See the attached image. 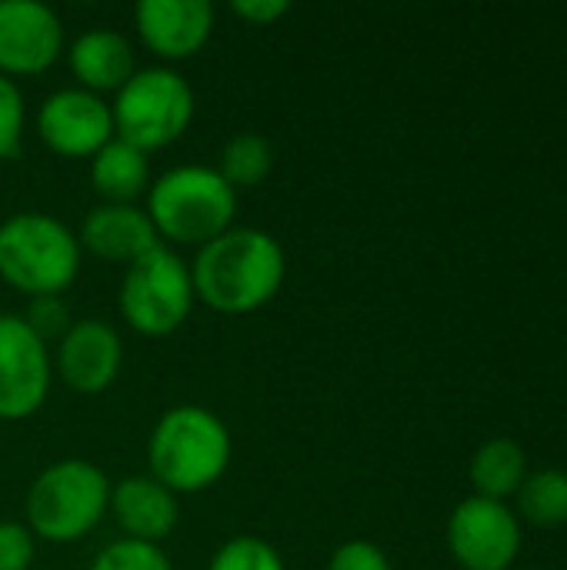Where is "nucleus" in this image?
Masks as SVG:
<instances>
[{
	"label": "nucleus",
	"mask_w": 567,
	"mask_h": 570,
	"mask_svg": "<svg viewBox=\"0 0 567 570\" xmlns=\"http://www.w3.org/2000/svg\"><path fill=\"white\" fill-rule=\"evenodd\" d=\"M90 570H174L170 558L160 551V544H144L130 538H117L107 548L97 551Z\"/></svg>",
	"instance_id": "22"
},
{
	"label": "nucleus",
	"mask_w": 567,
	"mask_h": 570,
	"mask_svg": "<svg viewBox=\"0 0 567 570\" xmlns=\"http://www.w3.org/2000/svg\"><path fill=\"white\" fill-rule=\"evenodd\" d=\"M70 73L77 87L90 94H117L137 73V50L120 30H84L67 50Z\"/></svg>",
	"instance_id": "16"
},
{
	"label": "nucleus",
	"mask_w": 567,
	"mask_h": 570,
	"mask_svg": "<svg viewBox=\"0 0 567 570\" xmlns=\"http://www.w3.org/2000/svg\"><path fill=\"white\" fill-rule=\"evenodd\" d=\"M134 23L140 43L170 67L204 50L214 33V7L207 0H140Z\"/></svg>",
	"instance_id": "13"
},
{
	"label": "nucleus",
	"mask_w": 567,
	"mask_h": 570,
	"mask_svg": "<svg viewBox=\"0 0 567 570\" xmlns=\"http://www.w3.org/2000/svg\"><path fill=\"white\" fill-rule=\"evenodd\" d=\"M231 10H234L241 20H247V23L267 27V23L281 20V17L291 10V3H287V0H234Z\"/></svg>",
	"instance_id": "27"
},
{
	"label": "nucleus",
	"mask_w": 567,
	"mask_h": 570,
	"mask_svg": "<svg viewBox=\"0 0 567 570\" xmlns=\"http://www.w3.org/2000/svg\"><path fill=\"white\" fill-rule=\"evenodd\" d=\"M471 481L478 488V498L501 501L515 494L525 481V451L511 438H495L478 448L471 461Z\"/></svg>",
	"instance_id": "18"
},
{
	"label": "nucleus",
	"mask_w": 567,
	"mask_h": 570,
	"mask_svg": "<svg viewBox=\"0 0 567 570\" xmlns=\"http://www.w3.org/2000/svg\"><path fill=\"white\" fill-rule=\"evenodd\" d=\"M37 137L60 157L80 160L94 157L107 140H114L110 104L84 87H60L37 107Z\"/></svg>",
	"instance_id": "9"
},
{
	"label": "nucleus",
	"mask_w": 567,
	"mask_h": 570,
	"mask_svg": "<svg viewBox=\"0 0 567 570\" xmlns=\"http://www.w3.org/2000/svg\"><path fill=\"white\" fill-rule=\"evenodd\" d=\"M448 544L461 568L505 570L521 548V528L501 501L468 498L448 521Z\"/></svg>",
	"instance_id": "11"
},
{
	"label": "nucleus",
	"mask_w": 567,
	"mask_h": 570,
	"mask_svg": "<svg viewBox=\"0 0 567 570\" xmlns=\"http://www.w3.org/2000/svg\"><path fill=\"white\" fill-rule=\"evenodd\" d=\"M110 514L124 531V538L160 544L174 534L180 521V504L177 494L167 491L150 474H130L110 488Z\"/></svg>",
	"instance_id": "15"
},
{
	"label": "nucleus",
	"mask_w": 567,
	"mask_h": 570,
	"mask_svg": "<svg viewBox=\"0 0 567 570\" xmlns=\"http://www.w3.org/2000/svg\"><path fill=\"white\" fill-rule=\"evenodd\" d=\"M80 254L77 234L43 210L0 224V281L27 297H60L80 274Z\"/></svg>",
	"instance_id": "5"
},
{
	"label": "nucleus",
	"mask_w": 567,
	"mask_h": 570,
	"mask_svg": "<svg viewBox=\"0 0 567 570\" xmlns=\"http://www.w3.org/2000/svg\"><path fill=\"white\" fill-rule=\"evenodd\" d=\"M160 244L204 247L234 227L237 190L204 164H184L150 180L144 204Z\"/></svg>",
	"instance_id": "3"
},
{
	"label": "nucleus",
	"mask_w": 567,
	"mask_h": 570,
	"mask_svg": "<svg viewBox=\"0 0 567 570\" xmlns=\"http://www.w3.org/2000/svg\"><path fill=\"white\" fill-rule=\"evenodd\" d=\"M20 317L27 321V327H30L47 347H50V341H60V337L70 331V324H74L70 307H67L63 297H30V304H27V311H23Z\"/></svg>",
	"instance_id": "24"
},
{
	"label": "nucleus",
	"mask_w": 567,
	"mask_h": 570,
	"mask_svg": "<svg viewBox=\"0 0 567 570\" xmlns=\"http://www.w3.org/2000/svg\"><path fill=\"white\" fill-rule=\"evenodd\" d=\"M190 264L167 244H157L124 271L120 281V317L144 337H167L194 311Z\"/></svg>",
	"instance_id": "7"
},
{
	"label": "nucleus",
	"mask_w": 567,
	"mask_h": 570,
	"mask_svg": "<svg viewBox=\"0 0 567 570\" xmlns=\"http://www.w3.org/2000/svg\"><path fill=\"white\" fill-rule=\"evenodd\" d=\"M37 538L20 521H0V570H30Z\"/></svg>",
	"instance_id": "25"
},
{
	"label": "nucleus",
	"mask_w": 567,
	"mask_h": 570,
	"mask_svg": "<svg viewBox=\"0 0 567 570\" xmlns=\"http://www.w3.org/2000/svg\"><path fill=\"white\" fill-rule=\"evenodd\" d=\"M287 277V257L274 234L231 227L197 247L190 264L194 297L217 314H254L271 304Z\"/></svg>",
	"instance_id": "1"
},
{
	"label": "nucleus",
	"mask_w": 567,
	"mask_h": 570,
	"mask_svg": "<svg viewBox=\"0 0 567 570\" xmlns=\"http://www.w3.org/2000/svg\"><path fill=\"white\" fill-rule=\"evenodd\" d=\"M234 190H251L257 184H264L274 170V147L267 137L247 130V134H234L224 150L221 160L214 167Z\"/></svg>",
	"instance_id": "19"
},
{
	"label": "nucleus",
	"mask_w": 567,
	"mask_h": 570,
	"mask_svg": "<svg viewBox=\"0 0 567 570\" xmlns=\"http://www.w3.org/2000/svg\"><path fill=\"white\" fill-rule=\"evenodd\" d=\"M90 184L100 204H140L150 190V160L134 144L114 137L90 157Z\"/></svg>",
	"instance_id": "17"
},
{
	"label": "nucleus",
	"mask_w": 567,
	"mask_h": 570,
	"mask_svg": "<svg viewBox=\"0 0 567 570\" xmlns=\"http://www.w3.org/2000/svg\"><path fill=\"white\" fill-rule=\"evenodd\" d=\"M53 381L50 347L20 314H0V421L33 417Z\"/></svg>",
	"instance_id": "8"
},
{
	"label": "nucleus",
	"mask_w": 567,
	"mask_h": 570,
	"mask_svg": "<svg viewBox=\"0 0 567 570\" xmlns=\"http://www.w3.org/2000/svg\"><path fill=\"white\" fill-rule=\"evenodd\" d=\"M63 53V23L40 0H0V73L37 77Z\"/></svg>",
	"instance_id": "10"
},
{
	"label": "nucleus",
	"mask_w": 567,
	"mask_h": 570,
	"mask_svg": "<svg viewBox=\"0 0 567 570\" xmlns=\"http://www.w3.org/2000/svg\"><path fill=\"white\" fill-rule=\"evenodd\" d=\"M207 570H287V564L271 541L257 534H237L214 551Z\"/></svg>",
	"instance_id": "21"
},
{
	"label": "nucleus",
	"mask_w": 567,
	"mask_h": 570,
	"mask_svg": "<svg viewBox=\"0 0 567 570\" xmlns=\"http://www.w3.org/2000/svg\"><path fill=\"white\" fill-rule=\"evenodd\" d=\"M27 127V104L17 80L0 73V160H13L23 144Z\"/></svg>",
	"instance_id": "23"
},
{
	"label": "nucleus",
	"mask_w": 567,
	"mask_h": 570,
	"mask_svg": "<svg viewBox=\"0 0 567 570\" xmlns=\"http://www.w3.org/2000/svg\"><path fill=\"white\" fill-rule=\"evenodd\" d=\"M110 511L107 474L80 458L47 464L27 488L23 524L33 538L50 544H74L87 538Z\"/></svg>",
	"instance_id": "4"
},
{
	"label": "nucleus",
	"mask_w": 567,
	"mask_h": 570,
	"mask_svg": "<svg viewBox=\"0 0 567 570\" xmlns=\"http://www.w3.org/2000/svg\"><path fill=\"white\" fill-rule=\"evenodd\" d=\"M77 244L100 261L130 267L147 250H154L160 237L140 204H97L84 214Z\"/></svg>",
	"instance_id": "14"
},
{
	"label": "nucleus",
	"mask_w": 567,
	"mask_h": 570,
	"mask_svg": "<svg viewBox=\"0 0 567 570\" xmlns=\"http://www.w3.org/2000/svg\"><path fill=\"white\" fill-rule=\"evenodd\" d=\"M328 570H391V561L388 554L371 544V541H344L331 561H328Z\"/></svg>",
	"instance_id": "26"
},
{
	"label": "nucleus",
	"mask_w": 567,
	"mask_h": 570,
	"mask_svg": "<svg viewBox=\"0 0 567 570\" xmlns=\"http://www.w3.org/2000/svg\"><path fill=\"white\" fill-rule=\"evenodd\" d=\"M231 454L234 441L227 424L201 404L164 411L147 441L150 478L174 494H201L214 488L227 474Z\"/></svg>",
	"instance_id": "2"
},
{
	"label": "nucleus",
	"mask_w": 567,
	"mask_h": 570,
	"mask_svg": "<svg viewBox=\"0 0 567 570\" xmlns=\"http://www.w3.org/2000/svg\"><path fill=\"white\" fill-rule=\"evenodd\" d=\"M114 137L150 154L184 137L194 120V90L177 67H137V73L114 94Z\"/></svg>",
	"instance_id": "6"
},
{
	"label": "nucleus",
	"mask_w": 567,
	"mask_h": 570,
	"mask_svg": "<svg viewBox=\"0 0 567 570\" xmlns=\"http://www.w3.org/2000/svg\"><path fill=\"white\" fill-rule=\"evenodd\" d=\"M518 508L528 521L555 528L567 521V471H538L521 481Z\"/></svg>",
	"instance_id": "20"
},
{
	"label": "nucleus",
	"mask_w": 567,
	"mask_h": 570,
	"mask_svg": "<svg viewBox=\"0 0 567 570\" xmlns=\"http://www.w3.org/2000/svg\"><path fill=\"white\" fill-rule=\"evenodd\" d=\"M120 364H124L120 334L100 317L74 321L70 331L57 341V351H53L57 377L77 394L107 391L117 381Z\"/></svg>",
	"instance_id": "12"
}]
</instances>
